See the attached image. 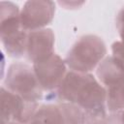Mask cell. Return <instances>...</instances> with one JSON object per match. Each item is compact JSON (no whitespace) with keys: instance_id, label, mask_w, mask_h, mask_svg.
Segmentation results:
<instances>
[{"instance_id":"obj_1","label":"cell","mask_w":124,"mask_h":124,"mask_svg":"<svg viewBox=\"0 0 124 124\" xmlns=\"http://www.w3.org/2000/svg\"><path fill=\"white\" fill-rule=\"evenodd\" d=\"M56 95L60 102L74 104L83 111L84 124H107V91L92 75L67 73Z\"/></svg>"},{"instance_id":"obj_2","label":"cell","mask_w":124,"mask_h":124,"mask_svg":"<svg viewBox=\"0 0 124 124\" xmlns=\"http://www.w3.org/2000/svg\"><path fill=\"white\" fill-rule=\"evenodd\" d=\"M106 53V45L100 37L85 35L73 46L68 52L65 63L74 72L87 73L101 62Z\"/></svg>"},{"instance_id":"obj_3","label":"cell","mask_w":124,"mask_h":124,"mask_svg":"<svg viewBox=\"0 0 124 124\" xmlns=\"http://www.w3.org/2000/svg\"><path fill=\"white\" fill-rule=\"evenodd\" d=\"M4 85L8 90L28 102L38 103L43 98L44 90L38 81L34 69L27 64L20 62L12 64L8 69Z\"/></svg>"},{"instance_id":"obj_4","label":"cell","mask_w":124,"mask_h":124,"mask_svg":"<svg viewBox=\"0 0 124 124\" xmlns=\"http://www.w3.org/2000/svg\"><path fill=\"white\" fill-rule=\"evenodd\" d=\"M29 124H84L83 111L76 105L60 102L37 109Z\"/></svg>"},{"instance_id":"obj_5","label":"cell","mask_w":124,"mask_h":124,"mask_svg":"<svg viewBox=\"0 0 124 124\" xmlns=\"http://www.w3.org/2000/svg\"><path fill=\"white\" fill-rule=\"evenodd\" d=\"M38 109V103L28 102L20 96L1 87V124L11 121L29 124Z\"/></svg>"},{"instance_id":"obj_6","label":"cell","mask_w":124,"mask_h":124,"mask_svg":"<svg viewBox=\"0 0 124 124\" xmlns=\"http://www.w3.org/2000/svg\"><path fill=\"white\" fill-rule=\"evenodd\" d=\"M55 13L52 1H27L20 12L21 27L27 31H35L49 24Z\"/></svg>"},{"instance_id":"obj_7","label":"cell","mask_w":124,"mask_h":124,"mask_svg":"<svg viewBox=\"0 0 124 124\" xmlns=\"http://www.w3.org/2000/svg\"><path fill=\"white\" fill-rule=\"evenodd\" d=\"M34 72L43 90L57 89L66 76V63L55 53L49 57L33 63Z\"/></svg>"},{"instance_id":"obj_8","label":"cell","mask_w":124,"mask_h":124,"mask_svg":"<svg viewBox=\"0 0 124 124\" xmlns=\"http://www.w3.org/2000/svg\"><path fill=\"white\" fill-rule=\"evenodd\" d=\"M54 34L51 29H39L30 31L27 36L26 54L33 63L42 61L53 52Z\"/></svg>"},{"instance_id":"obj_9","label":"cell","mask_w":124,"mask_h":124,"mask_svg":"<svg viewBox=\"0 0 124 124\" xmlns=\"http://www.w3.org/2000/svg\"><path fill=\"white\" fill-rule=\"evenodd\" d=\"M97 76L106 89L124 82V66L114 56L107 57L97 69Z\"/></svg>"},{"instance_id":"obj_10","label":"cell","mask_w":124,"mask_h":124,"mask_svg":"<svg viewBox=\"0 0 124 124\" xmlns=\"http://www.w3.org/2000/svg\"><path fill=\"white\" fill-rule=\"evenodd\" d=\"M107 107L111 112L124 108V82L106 89Z\"/></svg>"},{"instance_id":"obj_11","label":"cell","mask_w":124,"mask_h":124,"mask_svg":"<svg viewBox=\"0 0 124 124\" xmlns=\"http://www.w3.org/2000/svg\"><path fill=\"white\" fill-rule=\"evenodd\" d=\"M112 56H114L120 63L124 66V43L123 42H115L111 46Z\"/></svg>"},{"instance_id":"obj_12","label":"cell","mask_w":124,"mask_h":124,"mask_svg":"<svg viewBox=\"0 0 124 124\" xmlns=\"http://www.w3.org/2000/svg\"><path fill=\"white\" fill-rule=\"evenodd\" d=\"M107 124H124V108L111 112L108 116Z\"/></svg>"},{"instance_id":"obj_13","label":"cell","mask_w":124,"mask_h":124,"mask_svg":"<svg viewBox=\"0 0 124 124\" xmlns=\"http://www.w3.org/2000/svg\"><path fill=\"white\" fill-rule=\"evenodd\" d=\"M116 28L121 38V42L124 43V7L119 11L116 16Z\"/></svg>"},{"instance_id":"obj_14","label":"cell","mask_w":124,"mask_h":124,"mask_svg":"<svg viewBox=\"0 0 124 124\" xmlns=\"http://www.w3.org/2000/svg\"><path fill=\"white\" fill-rule=\"evenodd\" d=\"M8 124H21V123H19V122H16V121H11V122H9Z\"/></svg>"}]
</instances>
